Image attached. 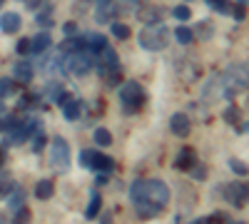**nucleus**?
Masks as SVG:
<instances>
[{"label": "nucleus", "mask_w": 249, "mask_h": 224, "mask_svg": "<svg viewBox=\"0 0 249 224\" xmlns=\"http://www.w3.org/2000/svg\"><path fill=\"white\" fill-rule=\"evenodd\" d=\"M112 167H115V159L112 157H107V155H100L97 152V157H95V165H92V170H97V172H112Z\"/></svg>", "instance_id": "412c9836"}, {"label": "nucleus", "mask_w": 249, "mask_h": 224, "mask_svg": "<svg viewBox=\"0 0 249 224\" xmlns=\"http://www.w3.org/2000/svg\"><path fill=\"white\" fill-rule=\"evenodd\" d=\"M244 5H247V0H237V5H234V17L237 20H244Z\"/></svg>", "instance_id": "58836bf2"}, {"label": "nucleus", "mask_w": 249, "mask_h": 224, "mask_svg": "<svg viewBox=\"0 0 249 224\" xmlns=\"http://www.w3.org/2000/svg\"><path fill=\"white\" fill-rule=\"evenodd\" d=\"M247 185H239V182H234V185H224V199L230 202L232 207H247Z\"/></svg>", "instance_id": "0eeeda50"}, {"label": "nucleus", "mask_w": 249, "mask_h": 224, "mask_svg": "<svg viewBox=\"0 0 249 224\" xmlns=\"http://www.w3.org/2000/svg\"><path fill=\"white\" fill-rule=\"evenodd\" d=\"M13 187H15V185L10 182V177H8V174H3V177H0V197H8Z\"/></svg>", "instance_id": "f704fd0d"}, {"label": "nucleus", "mask_w": 249, "mask_h": 224, "mask_svg": "<svg viewBox=\"0 0 249 224\" xmlns=\"http://www.w3.org/2000/svg\"><path fill=\"white\" fill-rule=\"evenodd\" d=\"M0 28H3V33H18L23 28V20L18 13H3L0 15Z\"/></svg>", "instance_id": "9b49d317"}, {"label": "nucleus", "mask_w": 249, "mask_h": 224, "mask_svg": "<svg viewBox=\"0 0 249 224\" xmlns=\"http://www.w3.org/2000/svg\"><path fill=\"white\" fill-rule=\"evenodd\" d=\"M175 37H177V43H179V45H190L192 40H195V30H192V28L179 25V28L175 30Z\"/></svg>", "instance_id": "4be33fe9"}, {"label": "nucleus", "mask_w": 249, "mask_h": 224, "mask_svg": "<svg viewBox=\"0 0 249 224\" xmlns=\"http://www.w3.org/2000/svg\"><path fill=\"white\" fill-rule=\"evenodd\" d=\"M3 3H5V0H0V8H3Z\"/></svg>", "instance_id": "09e8293b"}, {"label": "nucleus", "mask_w": 249, "mask_h": 224, "mask_svg": "<svg viewBox=\"0 0 249 224\" xmlns=\"http://www.w3.org/2000/svg\"><path fill=\"white\" fill-rule=\"evenodd\" d=\"M137 17L142 20V23H162V17H164V8H157V5H152V8H147V10H140L137 13Z\"/></svg>", "instance_id": "4468645a"}, {"label": "nucleus", "mask_w": 249, "mask_h": 224, "mask_svg": "<svg viewBox=\"0 0 249 224\" xmlns=\"http://www.w3.org/2000/svg\"><path fill=\"white\" fill-rule=\"evenodd\" d=\"M170 43V30L164 23H150L140 33V48L150 50V52H157V50H164Z\"/></svg>", "instance_id": "f03ea898"}, {"label": "nucleus", "mask_w": 249, "mask_h": 224, "mask_svg": "<svg viewBox=\"0 0 249 224\" xmlns=\"http://www.w3.org/2000/svg\"><path fill=\"white\" fill-rule=\"evenodd\" d=\"M8 205H10V209H13V212H18L20 207L25 205V192L20 190V187H13V190H10V194H8Z\"/></svg>", "instance_id": "6ab92c4d"}, {"label": "nucleus", "mask_w": 249, "mask_h": 224, "mask_svg": "<svg viewBox=\"0 0 249 224\" xmlns=\"http://www.w3.org/2000/svg\"><path fill=\"white\" fill-rule=\"evenodd\" d=\"M33 222V217H30V209L23 205L18 212H15V224H30Z\"/></svg>", "instance_id": "473e14b6"}, {"label": "nucleus", "mask_w": 249, "mask_h": 224, "mask_svg": "<svg viewBox=\"0 0 249 224\" xmlns=\"http://www.w3.org/2000/svg\"><path fill=\"white\" fill-rule=\"evenodd\" d=\"M25 3V8H30V10H37L40 8V0H23Z\"/></svg>", "instance_id": "37998d69"}, {"label": "nucleus", "mask_w": 249, "mask_h": 224, "mask_svg": "<svg viewBox=\"0 0 249 224\" xmlns=\"http://www.w3.org/2000/svg\"><path fill=\"white\" fill-rule=\"evenodd\" d=\"M0 224H8V219H5L3 214H0Z\"/></svg>", "instance_id": "49530a36"}, {"label": "nucleus", "mask_w": 249, "mask_h": 224, "mask_svg": "<svg viewBox=\"0 0 249 224\" xmlns=\"http://www.w3.org/2000/svg\"><path fill=\"white\" fill-rule=\"evenodd\" d=\"M112 35L120 37V40H127L130 37V28L124 25V23H112Z\"/></svg>", "instance_id": "72a5a7b5"}, {"label": "nucleus", "mask_w": 249, "mask_h": 224, "mask_svg": "<svg viewBox=\"0 0 249 224\" xmlns=\"http://www.w3.org/2000/svg\"><path fill=\"white\" fill-rule=\"evenodd\" d=\"M239 224H247V222H239Z\"/></svg>", "instance_id": "8fccbe9b"}, {"label": "nucleus", "mask_w": 249, "mask_h": 224, "mask_svg": "<svg viewBox=\"0 0 249 224\" xmlns=\"http://www.w3.org/2000/svg\"><path fill=\"white\" fill-rule=\"evenodd\" d=\"M13 72H15V80H20V83H30L33 75H35L33 65H30V63H25V60H20V63H15Z\"/></svg>", "instance_id": "2eb2a0df"}, {"label": "nucleus", "mask_w": 249, "mask_h": 224, "mask_svg": "<svg viewBox=\"0 0 249 224\" xmlns=\"http://www.w3.org/2000/svg\"><path fill=\"white\" fill-rule=\"evenodd\" d=\"M199 40H210L212 35H214V28H212V23L210 20H202V23L197 25V33H195Z\"/></svg>", "instance_id": "bb28decb"}, {"label": "nucleus", "mask_w": 249, "mask_h": 224, "mask_svg": "<svg viewBox=\"0 0 249 224\" xmlns=\"http://www.w3.org/2000/svg\"><path fill=\"white\" fill-rule=\"evenodd\" d=\"M115 10L117 8H112L110 0H100V3H97V23H107Z\"/></svg>", "instance_id": "aec40b11"}, {"label": "nucleus", "mask_w": 249, "mask_h": 224, "mask_svg": "<svg viewBox=\"0 0 249 224\" xmlns=\"http://www.w3.org/2000/svg\"><path fill=\"white\" fill-rule=\"evenodd\" d=\"M50 167L55 172H68L70 170V145L65 137H53L50 139Z\"/></svg>", "instance_id": "20e7f679"}, {"label": "nucleus", "mask_w": 249, "mask_h": 224, "mask_svg": "<svg viewBox=\"0 0 249 224\" xmlns=\"http://www.w3.org/2000/svg\"><path fill=\"white\" fill-rule=\"evenodd\" d=\"M18 125V120L13 115H0V132H10Z\"/></svg>", "instance_id": "7c9ffc66"}, {"label": "nucleus", "mask_w": 249, "mask_h": 224, "mask_svg": "<svg viewBox=\"0 0 249 224\" xmlns=\"http://www.w3.org/2000/svg\"><path fill=\"white\" fill-rule=\"evenodd\" d=\"M170 130H172V135H177V137H187V135L192 132V120H190V115L175 112L172 120H170Z\"/></svg>", "instance_id": "6e6552de"}, {"label": "nucleus", "mask_w": 249, "mask_h": 224, "mask_svg": "<svg viewBox=\"0 0 249 224\" xmlns=\"http://www.w3.org/2000/svg\"><path fill=\"white\" fill-rule=\"evenodd\" d=\"M55 194V185L50 179H40L37 185H35V197L37 199H50Z\"/></svg>", "instance_id": "f3484780"}, {"label": "nucleus", "mask_w": 249, "mask_h": 224, "mask_svg": "<svg viewBox=\"0 0 249 224\" xmlns=\"http://www.w3.org/2000/svg\"><path fill=\"white\" fill-rule=\"evenodd\" d=\"M62 115H65V120H70V122H75V120H80L82 117V103L80 100H68L65 105H62Z\"/></svg>", "instance_id": "ddd939ff"}, {"label": "nucleus", "mask_w": 249, "mask_h": 224, "mask_svg": "<svg viewBox=\"0 0 249 224\" xmlns=\"http://www.w3.org/2000/svg\"><path fill=\"white\" fill-rule=\"evenodd\" d=\"M65 68L72 77H85L90 70H92V57L88 50H75V52H68L65 57Z\"/></svg>", "instance_id": "423d86ee"}, {"label": "nucleus", "mask_w": 249, "mask_h": 224, "mask_svg": "<svg viewBox=\"0 0 249 224\" xmlns=\"http://www.w3.org/2000/svg\"><path fill=\"white\" fill-rule=\"evenodd\" d=\"M142 202H152V205L164 209L170 205V187L162 179H144V199Z\"/></svg>", "instance_id": "39448f33"}, {"label": "nucleus", "mask_w": 249, "mask_h": 224, "mask_svg": "<svg viewBox=\"0 0 249 224\" xmlns=\"http://www.w3.org/2000/svg\"><path fill=\"white\" fill-rule=\"evenodd\" d=\"M120 103L124 105V112H127V115H135L140 110V105L144 103L142 85L135 83V80H127L124 85H120Z\"/></svg>", "instance_id": "7ed1b4c3"}, {"label": "nucleus", "mask_w": 249, "mask_h": 224, "mask_svg": "<svg viewBox=\"0 0 249 224\" xmlns=\"http://www.w3.org/2000/svg\"><path fill=\"white\" fill-rule=\"evenodd\" d=\"M62 52H75V50H85V37H72V40H65V43L60 45Z\"/></svg>", "instance_id": "a878e982"}, {"label": "nucleus", "mask_w": 249, "mask_h": 224, "mask_svg": "<svg viewBox=\"0 0 249 224\" xmlns=\"http://www.w3.org/2000/svg\"><path fill=\"white\" fill-rule=\"evenodd\" d=\"M13 92H15V80H10V77H0V100L8 97V95H13Z\"/></svg>", "instance_id": "c85d7f7f"}, {"label": "nucleus", "mask_w": 249, "mask_h": 224, "mask_svg": "<svg viewBox=\"0 0 249 224\" xmlns=\"http://www.w3.org/2000/svg\"><path fill=\"white\" fill-rule=\"evenodd\" d=\"M100 207H102V199H100V194L95 192V194H92V199H90V205H88L85 217H88V219H95V217L100 214Z\"/></svg>", "instance_id": "cd10ccee"}, {"label": "nucleus", "mask_w": 249, "mask_h": 224, "mask_svg": "<svg viewBox=\"0 0 249 224\" xmlns=\"http://www.w3.org/2000/svg\"><path fill=\"white\" fill-rule=\"evenodd\" d=\"M50 45H53V37H50L48 30H43V33H37V35L30 40V52H35V55H45V52L50 50Z\"/></svg>", "instance_id": "9d476101"}, {"label": "nucleus", "mask_w": 249, "mask_h": 224, "mask_svg": "<svg viewBox=\"0 0 249 224\" xmlns=\"http://www.w3.org/2000/svg\"><path fill=\"white\" fill-rule=\"evenodd\" d=\"M207 5H210L212 10H217L219 15H230L232 13V3L230 0H204Z\"/></svg>", "instance_id": "b1692460"}, {"label": "nucleus", "mask_w": 249, "mask_h": 224, "mask_svg": "<svg viewBox=\"0 0 249 224\" xmlns=\"http://www.w3.org/2000/svg\"><path fill=\"white\" fill-rule=\"evenodd\" d=\"M177 72L187 80V83H192V80L199 77V68L192 63V60H179V63H177Z\"/></svg>", "instance_id": "f8f14e48"}, {"label": "nucleus", "mask_w": 249, "mask_h": 224, "mask_svg": "<svg viewBox=\"0 0 249 224\" xmlns=\"http://www.w3.org/2000/svg\"><path fill=\"white\" fill-rule=\"evenodd\" d=\"M130 199L135 202V205H140V202L144 199V179L132 182V187H130Z\"/></svg>", "instance_id": "393cba45"}, {"label": "nucleus", "mask_w": 249, "mask_h": 224, "mask_svg": "<svg viewBox=\"0 0 249 224\" xmlns=\"http://www.w3.org/2000/svg\"><path fill=\"white\" fill-rule=\"evenodd\" d=\"M224 120L227 122H232V125H239V120H237V107H230L224 112Z\"/></svg>", "instance_id": "ea45409f"}, {"label": "nucleus", "mask_w": 249, "mask_h": 224, "mask_svg": "<svg viewBox=\"0 0 249 224\" xmlns=\"http://www.w3.org/2000/svg\"><path fill=\"white\" fill-rule=\"evenodd\" d=\"M95 157H97V152H95V150H85V152H80V162H82V167H85V170H92Z\"/></svg>", "instance_id": "c756f323"}, {"label": "nucleus", "mask_w": 249, "mask_h": 224, "mask_svg": "<svg viewBox=\"0 0 249 224\" xmlns=\"http://www.w3.org/2000/svg\"><path fill=\"white\" fill-rule=\"evenodd\" d=\"M62 30H65V35H75V30H77V25L72 23V20H70V23H65V25H62Z\"/></svg>", "instance_id": "79ce46f5"}, {"label": "nucleus", "mask_w": 249, "mask_h": 224, "mask_svg": "<svg viewBox=\"0 0 249 224\" xmlns=\"http://www.w3.org/2000/svg\"><path fill=\"white\" fill-rule=\"evenodd\" d=\"M15 50H18V55H28V52H30V40L23 37V40H20V43L15 45Z\"/></svg>", "instance_id": "e433bc0d"}, {"label": "nucleus", "mask_w": 249, "mask_h": 224, "mask_svg": "<svg viewBox=\"0 0 249 224\" xmlns=\"http://www.w3.org/2000/svg\"><path fill=\"white\" fill-rule=\"evenodd\" d=\"M92 137H95V145H100V147H110V145H112V135H110V130H105V127H97Z\"/></svg>", "instance_id": "5701e85b"}, {"label": "nucleus", "mask_w": 249, "mask_h": 224, "mask_svg": "<svg viewBox=\"0 0 249 224\" xmlns=\"http://www.w3.org/2000/svg\"><path fill=\"white\" fill-rule=\"evenodd\" d=\"M195 167H197V170H192V177H195V179H204V177H207L204 165H197V162H195Z\"/></svg>", "instance_id": "a19ab883"}, {"label": "nucleus", "mask_w": 249, "mask_h": 224, "mask_svg": "<svg viewBox=\"0 0 249 224\" xmlns=\"http://www.w3.org/2000/svg\"><path fill=\"white\" fill-rule=\"evenodd\" d=\"M5 159V155H3V150H0V162H3Z\"/></svg>", "instance_id": "de8ad7c7"}, {"label": "nucleus", "mask_w": 249, "mask_h": 224, "mask_svg": "<svg viewBox=\"0 0 249 224\" xmlns=\"http://www.w3.org/2000/svg\"><path fill=\"white\" fill-rule=\"evenodd\" d=\"M219 85H222V97L232 100L239 92L247 90V68L244 65H232L224 75H219Z\"/></svg>", "instance_id": "f257e3e1"}, {"label": "nucleus", "mask_w": 249, "mask_h": 224, "mask_svg": "<svg viewBox=\"0 0 249 224\" xmlns=\"http://www.w3.org/2000/svg\"><path fill=\"white\" fill-rule=\"evenodd\" d=\"M85 48H88V50H92V52L105 50V48H107V37H105V35L92 33V35H88V37H85Z\"/></svg>", "instance_id": "dca6fc26"}, {"label": "nucleus", "mask_w": 249, "mask_h": 224, "mask_svg": "<svg viewBox=\"0 0 249 224\" xmlns=\"http://www.w3.org/2000/svg\"><path fill=\"white\" fill-rule=\"evenodd\" d=\"M230 167H232L237 174H242V177L247 174V165H244V162H239V159H232V162H230Z\"/></svg>", "instance_id": "4c0bfd02"}, {"label": "nucleus", "mask_w": 249, "mask_h": 224, "mask_svg": "<svg viewBox=\"0 0 249 224\" xmlns=\"http://www.w3.org/2000/svg\"><path fill=\"white\" fill-rule=\"evenodd\" d=\"M43 147H45V132H43V130H37V132H35V139H33V150L40 152Z\"/></svg>", "instance_id": "c9c22d12"}, {"label": "nucleus", "mask_w": 249, "mask_h": 224, "mask_svg": "<svg viewBox=\"0 0 249 224\" xmlns=\"http://www.w3.org/2000/svg\"><path fill=\"white\" fill-rule=\"evenodd\" d=\"M172 15H175V17L179 20V23H187V20L192 17V10L187 8V5H177V8L172 10Z\"/></svg>", "instance_id": "2f4dec72"}, {"label": "nucleus", "mask_w": 249, "mask_h": 224, "mask_svg": "<svg viewBox=\"0 0 249 224\" xmlns=\"http://www.w3.org/2000/svg\"><path fill=\"white\" fill-rule=\"evenodd\" d=\"M135 207H137V214H140L142 219H152V217H157V214L162 212V207L152 205V202H140V205H135Z\"/></svg>", "instance_id": "a211bd4d"}, {"label": "nucleus", "mask_w": 249, "mask_h": 224, "mask_svg": "<svg viewBox=\"0 0 249 224\" xmlns=\"http://www.w3.org/2000/svg\"><path fill=\"white\" fill-rule=\"evenodd\" d=\"M102 224H112V217H110V214H105V217H102Z\"/></svg>", "instance_id": "c03bdc74"}, {"label": "nucleus", "mask_w": 249, "mask_h": 224, "mask_svg": "<svg viewBox=\"0 0 249 224\" xmlns=\"http://www.w3.org/2000/svg\"><path fill=\"white\" fill-rule=\"evenodd\" d=\"M192 224H210V219H207V217H204V219H195Z\"/></svg>", "instance_id": "a18cd8bd"}, {"label": "nucleus", "mask_w": 249, "mask_h": 224, "mask_svg": "<svg viewBox=\"0 0 249 224\" xmlns=\"http://www.w3.org/2000/svg\"><path fill=\"white\" fill-rule=\"evenodd\" d=\"M195 162H197V157H195V150H192V147H182V150H179V155L175 157V170L190 172V170L195 167Z\"/></svg>", "instance_id": "1a4fd4ad"}]
</instances>
